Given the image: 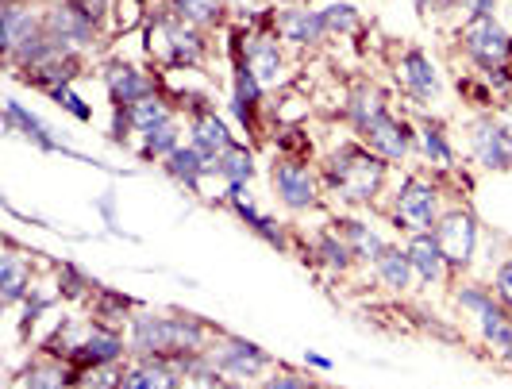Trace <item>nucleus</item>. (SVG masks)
I'll use <instances>...</instances> for the list:
<instances>
[{"mask_svg":"<svg viewBox=\"0 0 512 389\" xmlns=\"http://www.w3.org/2000/svg\"><path fill=\"white\" fill-rule=\"evenodd\" d=\"M266 389H305V382H301V378H293V374H278V378H270V382H266Z\"/></svg>","mask_w":512,"mask_h":389,"instance_id":"38","label":"nucleus"},{"mask_svg":"<svg viewBox=\"0 0 512 389\" xmlns=\"http://www.w3.org/2000/svg\"><path fill=\"white\" fill-rule=\"evenodd\" d=\"M274 189H278V197L289 208H308L316 201V182H312V174H308L305 166H297V162H278L274 166Z\"/></svg>","mask_w":512,"mask_h":389,"instance_id":"8","label":"nucleus"},{"mask_svg":"<svg viewBox=\"0 0 512 389\" xmlns=\"http://www.w3.org/2000/svg\"><path fill=\"white\" fill-rule=\"evenodd\" d=\"M362 131H366L370 147H378L385 158H405V155H409V147H412L409 128H405V124H397L389 112H385V116H378L370 128H362Z\"/></svg>","mask_w":512,"mask_h":389,"instance_id":"11","label":"nucleus"},{"mask_svg":"<svg viewBox=\"0 0 512 389\" xmlns=\"http://www.w3.org/2000/svg\"><path fill=\"white\" fill-rule=\"evenodd\" d=\"M24 386L27 389H62L66 386V374L51 363H35L31 370L24 374Z\"/></svg>","mask_w":512,"mask_h":389,"instance_id":"28","label":"nucleus"},{"mask_svg":"<svg viewBox=\"0 0 512 389\" xmlns=\"http://www.w3.org/2000/svg\"><path fill=\"white\" fill-rule=\"evenodd\" d=\"M385 178L382 158L366 155L359 147H343L332 158V185L347 201H370Z\"/></svg>","mask_w":512,"mask_h":389,"instance_id":"2","label":"nucleus"},{"mask_svg":"<svg viewBox=\"0 0 512 389\" xmlns=\"http://www.w3.org/2000/svg\"><path fill=\"white\" fill-rule=\"evenodd\" d=\"M166 120H170V112H166V104L158 101V97H147V101H139V104H131L128 108V124L139 131V135L162 128Z\"/></svg>","mask_w":512,"mask_h":389,"instance_id":"22","label":"nucleus"},{"mask_svg":"<svg viewBox=\"0 0 512 389\" xmlns=\"http://www.w3.org/2000/svg\"><path fill=\"white\" fill-rule=\"evenodd\" d=\"M397 220L409 224L412 232L432 228V220H436V189L428 182H420V178H409L397 193Z\"/></svg>","mask_w":512,"mask_h":389,"instance_id":"5","label":"nucleus"},{"mask_svg":"<svg viewBox=\"0 0 512 389\" xmlns=\"http://www.w3.org/2000/svg\"><path fill=\"white\" fill-rule=\"evenodd\" d=\"M208 162H212V158H205L197 147H178L174 155L166 158V174L185 182L189 189H197V182L205 178L208 170H216V166H208Z\"/></svg>","mask_w":512,"mask_h":389,"instance_id":"16","label":"nucleus"},{"mask_svg":"<svg viewBox=\"0 0 512 389\" xmlns=\"http://www.w3.org/2000/svg\"><path fill=\"white\" fill-rule=\"evenodd\" d=\"M436 243L443 251V259L455 262V266H466L470 255H474V243H478V224L470 212H451L436 224Z\"/></svg>","mask_w":512,"mask_h":389,"instance_id":"4","label":"nucleus"},{"mask_svg":"<svg viewBox=\"0 0 512 389\" xmlns=\"http://www.w3.org/2000/svg\"><path fill=\"white\" fill-rule=\"evenodd\" d=\"M320 255H324V262H328V266H347L355 251H351L347 243H335V239H324V243H320Z\"/></svg>","mask_w":512,"mask_h":389,"instance_id":"34","label":"nucleus"},{"mask_svg":"<svg viewBox=\"0 0 512 389\" xmlns=\"http://www.w3.org/2000/svg\"><path fill=\"white\" fill-rule=\"evenodd\" d=\"M343 235H347V247L355 255H362V259H378V251L385 247L382 239L370 232V228H362V224H343Z\"/></svg>","mask_w":512,"mask_h":389,"instance_id":"27","label":"nucleus"},{"mask_svg":"<svg viewBox=\"0 0 512 389\" xmlns=\"http://www.w3.org/2000/svg\"><path fill=\"white\" fill-rule=\"evenodd\" d=\"M320 16H324V27H328V31H355V27H359V12H355L351 4H332V8H324Z\"/></svg>","mask_w":512,"mask_h":389,"instance_id":"31","label":"nucleus"},{"mask_svg":"<svg viewBox=\"0 0 512 389\" xmlns=\"http://www.w3.org/2000/svg\"><path fill=\"white\" fill-rule=\"evenodd\" d=\"M258 89H262V81L243 66L239 78H235V112H239V116H247V108L258 101Z\"/></svg>","mask_w":512,"mask_h":389,"instance_id":"29","label":"nucleus"},{"mask_svg":"<svg viewBox=\"0 0 512 389\" xmlns=\"http://www.w3.org/2000/svg\"><path fill=\"white\" fill-rule=\"evenodd\" d=\"M462 43H466V54H470L482 70L505 66V58H509V51H512L509 31L497 24L493 16H470V24L462 27Z\"/></svg>","mask_w":512,"mask_h":389,"instance_id":"3","label":"nucleus"},{"mask_svg":"<svg viewBox=\"0 0 512 389\" xmlns=\"http://www.w3.org/2000/svg\"><path fill=\"white\" fill-rule=\"evenodd\" d=\"M147 143H143V155L147 158H170L178 151V128H174V120H166L162 128H154L143 135Z\"/></svg>","mask_w":512,"mask_h":389,"instance_id":"26","label":"nucleus"},{"mask_svg":"<svg viewBox=\"0 0 512 389\" xmlns=\"http://www.w3.org/2000/svg\"><path fill=\"white\" fill-rule=\"evenodd\" d=\"M374 270H378V278H382L389 289H405L412 278L409 251H401V247H382L378 259H374Z\"/></svg>","mask_w":512,"mask_h":389,"instance_id":"19","label":"nucleus"},{"mask_svg":"<svg viewBox=\"0 0 512 389\" xmlns=\"http://www.w3.org/2000/svg\"><path fill=\"white\" fill-rule=\"evenodd\" d=\"M104 81H108V93L116 97V104H139L154 97V85L151 78H143L135 66H124V62H116V66H108L104 70Z\"/></svg>","mask_w":512,"mask_h":389,"instance_id":"10","label":"nucleus"},{"mask_svg":"<svg viewBox=\"0 0 512 389\" xmlns=\"http://www.w3.org/2000/svg\"><path fill=\"white\" fill-rule=\"evenodd\" d=\"M420 143H424V155L432 158L436 166H451V147H447V139H443L439 128H424Z\"/></svg>","mask_w":512,"mask_h":389,"instance_id":"32","label":"nucleus"},{"mask_svg":"<svg viewBox=\"0 0 512 389\" xmlns=\"http://www.w3.org/2000/svg\"><path fill=\"white\" fill-rule=\"evenodd\" d=\"M174 12L185 24H212L224 12V0H174Z\"/></svg>","mask_w":512,"mask_h":389,"instance_id":"25","label":"nucleus"},{"mask_svg":"<svg viewBox=\"0 0 512 389\" xmlns=\"http://www.w3.org/2000/svg\"><path fill=\"white\" fill-rule=\"evenodd\" d=\"M478 320H482V336H486L489 343L497 347V351L512 355V320H509V316H505V312L493 305V309H486L482 316H478Z\"/></svg>","mask_w":512,"mask_h":389,"instance_id":"23","label":"nucleus"},{"mask_svg":"<svg viewBox=\"0 0 512 389\" xmlns=\"http://www.w3.org/2000/svg\"><path fill=\"white\" fill-rule=\"evenodd\" d=\"M459 301H462V309H470L474 316H482L486 309H493V297H489L486 289H462Z\"/></svg>","mask_w":512,"mask_h":389,"instance_id":"35","label":"nucleus"},{"mask_svg":"<svg viewBox=\"0 0 512 389\" xmlns=\"http://www.w3.org/2000/svg\"><path fill=\"white\" fill-rule=\"evenodd\" d=\"M247 70H251L262 85L278 81V74H282V51H278V43H274V39H255V43L247 47Z\"/></svg>","mask_w":512,"mask_h":389,"instance_id":"18","label":"nucleus"},{"mask_svg":"<svg viewBox=\"0 0 512 389\" xmlns=\"http://www.w3.org/2000/svg\"><path fill=\"white\" fill-rule=\"evenodd\" d=\"M120 389H178V374L166 363H158V359H147V363L124 370Z\"/></svg>","mask_w":512,"mask_h":389,"instance_id":"14","label":"nucleus"},{"mask_svg":"<svg viewBox=\"0 0 512 389\" xmlns=\"http://www.w3.org/2000/svg\"><path fill=\"white\" fill-rule=\"evenodd\" d=\"M409 259H412V270H416L424 282H439V278H443L447 259H443V251H439L436 235L416 232V239L409 243Z\"/></svg>","mask_w":512,"mask_h":389,"instance_id":"13","label":"nucleus"},{"mask_svg":"<svg viewBox=\"0 0 512 389\" xmlns=\"http://www.w3.org/2000/svg\"><path fill=\"white\" fill-rule=\"evenodd\" d=\"M282 35L289 43H320V35H328V27H324L320 12L289 8V12H282Z\"/></svg>","mask_w":512,"mask_h":389,"instance_id":"15","label":"nucleus"},{"mask_svg":"<svg viewBox=\"0 0 512 389\" xmlns=\"http://www.w3.org/2000/svg\"><path fill=\"white\" fill-rule=\"evenodd\" d=\"M54 97L66 104V108H70V112L77 116V120H93V112H89V108H85V104H81L74 93H70V85H54Z\"/></svg>","mask_w":512,"mask_h":389,"instance_id":"36","label":"nucleus"},{"mask_svg":"<svg viewBox=\"0 0 512 389\" xmlns=\"http://www.w3.org/2000/svg\"><path fill=\"white\" fill-rule=\"evenodd\" d=\"M397 74H401V81H405V89H409L412 97H420V101L439 97V74H436V66H432V58H428V54L409 51L405 58H401Z\"/></svg>","mask_w":512,"mask_h":389,"instance_id":"9","label":"nucleus"},{"mask_svg":"<svg viewBox=\"0 0 512 389\" xmlns=\"http://www.w3.org/2000/svg\"><path fill=\"white\" fill-rule=\"evenodd\" d=\"M77 355H81L89 366H112L120 355H124V343H120V336H112V332L93 328V332H89V339L77 347Z\"/></svg>","mask_w":512,"mask_h":389,"instance_id":"21","label":"nucleus"},{"mask_svg":"<svg viewBox=\"0 0 512 389\" xmlns=\"http://www.w3.org/2000/svg\"><path fill=\"white\" fill-rule=\"evenodd\" d=\"M193 147H197L205 158H212V162H216V158L231 147V135H228V128H224V120H216L212 112H208V116H201V120L193 124Z\"/></svg>","mask_w":512,"mask_h":389,"instance_id":"17","label":"nucleus"},{"mask_svg":"<svg viewBox=\"0 0 512 389\" xmlns=\"http://www.w3.org/2000/svg\"><path fill=\"white\" fill-rule=\"evenodd\" d=\"M47 35H51V39H58V43H66V47H70V43H77V47H85V43H93V31H97V27L89 24V20H81V16H77L74 8H70V4H62V8H54L51 16H47Z\"/></svg>","mask_w":512,"mask_h":389,"instance_id":"12","label":"nucleus"},{"mask_svg":"<svg viewBox=\"0 0 512 389\" xmlns=\"http://www.w3.org/2000/svg\"><path fill=\"white\" fill-rule=\"evenodd\" d=\"M351 116H355V124H359V128H370L378 116H385L382 97H378V93H359L355 104H351Z\"/></svg>","mask_w":512,"mask_h":389,"instance_id":"30","label":"nucleus"},{"mask_svg":"<svg viewBox=\"0 0 512 389\" xmlns=\"http://www.w3.org/2000/svg\"><path fill=\"white\" fill-rule=\"evenodd\" d=\"M131 347L147 359L178 355V351H197L201 347V328L197 320H166V316H139L131 328Z\"/></svg>","mask_w":512,"mask_h":389,"instance_id":"1","label":"nucleus"},{"mask_svg":"<svg viewBox=\"0 0 512 389\" xmlns=\"http://www.w3.org/2000/svg\"><path fill=\"white\" fill-rule=\"evenodd\" d=\"M462 8H466L470 16H489V8H493V0H462Z\"/></svg>","mask_w":512,"mask_h":389,"instance_id":"39","label":"nucleus"},{"mask_svg":"<svg viewBox=\"0 0 512 389\" xmlns=\"http://www.w3.org/2000/svg\"><path fill=\"white\" fill-rule=\"evenodd\" d=\"M70 8H74L81 20H89L93 27L104 24V16H108V0H66Z\"/></svg>","mask_w":512,"mask_h":389,"instance_id":"33","label":"nucleus"},{"mask_svg":"<svg viewBox=\"0 0 512 389\" xmlns=\"http://www.w3.org/2000/svg\"><path fill=\"white\" fill-rule=\"evenodd\" d=\"M0 289H4V305H16L27 289V270L20 266L16 255H4L0 259Z\"/></svg>","mask_w":512,"mask_h":389,"instance_id":"24","label":"nucleus"},{"mask_svg":"<svg viewBox=\"0 0 512 389\" xmlns=\"http://www.w3.org/2000/svg\"><path fill=\"white\" fill-rule=\"evenodd\" d=\"M497 297L512 309V262H505V266L497 270Z\"/></svg>","mask_w":512,"mask_h":389,"instance_id":"37","label":"nucleus"},{"mask_svg":"<svg viewBox=\"0 0 512 389\" xmlns=\"http://www.w3.org/2000/svg\"><path fill=\"white\" fill-rule=\"evenodd\" d=\"M266 363H270L266 351L247 343V339H228L220 351H212V366L231 374V378H255L266 370Z\"/></svg>","mask_w":512,"mask_h":389,"instance_id":"6","label":"nucleus"},{"mask_svg":"<svg viewBox=\"0 0 512 389\" xmlns=\"http://www.w3.org/2000/svg\"><path fill=\"white\" fill-rule=\"evenodd\" d=\"M189 389H220V386H216L212 378H197V382H193V386H189Z\"/></svg>","mask_w":512,"mask_h":389,"instance_id":"40","label":"nucleus"},{"mask_svg":"<svg viewBox=\"0 0 512 389\" xmlns=\"http://www.w3.org/2000/svg\"><path fill=\"white\" fill-rule=\"evenodd\" d=\"M235 4H247V0H235Z\"/></svg>","mask_w":512,"mask_h":389,"instance_id":"42","label":"nucleus"},{"mask_svg":"<svg viewBox=\"0 0 512 389\" xmlns=\"http://www.w3.org/2000/svg\"><path fill=\"white\" fill-rule=\"evenodd\" d=\"M216 170H220V178L231 185V189H243V185L255 178V158L247 147H235L231 143L224 155L216 158Z\"/></svg>","mask_w":512,"mask_h":389,"instance_id":"20","label":"nucleus"},{"mask_svg":"<svg viewBox=\"0 0 512 389\" xmlns=\"http://www.w3.org/2000/svg\"><path fill=\"white\" fill-rule=\"evenodd\" d=\"M308 363H312V366H320V370H328V366H332V363H328V359H320V355H308Z\"/></svg>","mask_w":512,"mask_h":389,"instance_id":"41","label":"nucleus"},{"mask_svg":"<svg viewBox=\"0 0 512 389\" xmlns=\"http://www.w3.org/2000/svg\"><path fill=\"white\" fill-rule=\"evenodd\" d=\"M474 158L489 166V170H512V135L505 128H497V124H489L482 120L478 128H474Z\"/></svg>","mask_w":512,"mask_h":389,"instance_id":"7","label":"nucleus"}]
</instances>
